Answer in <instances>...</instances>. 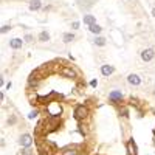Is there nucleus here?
Masks as SVG:
<instances>
[{
	"mask_svg": "<svg viewBox=\"0 0 155 155\" xmlns=\"http://www.w3.org/2000/svg\"><path fill=\"white\" fill-rule=\"evenodd\" d=\"M89 115V110H87V107H84V106H78L75 109V118L76 120H84L85 116Z\"/></svg>",
	"mask_w": 155,
	"mask_h": 155,
	"instance_id": "obj_1",
	"label": "nucleus"
},
{
	"mask_svg": "<svg viewBox=\"0 0 155 155\" xmlns=\"http://www.w3.org/2000/svg\"><path fill=\"white\" fill-rule=\"evenodd\" d=\"M154 56H155V53H154V50H152V48H147V50H143V51H141V59H143L144 62L152 61Z\"/></svg>",
	"mask_w": 155,
	"mask_h": 155,
	"instance_id": "obj_2",
	"label": "nucleus"
},
{
	"mask_svg": "<svg viewBox=\"0 0 155 155\" xmlns=\"http://www.w3.org/2000/svg\"><path fill=\"white\" fill-rule=\"evenodd\" d=\"M19 143H20L22 146H24V147H30V146H31V143H33V138H31V135L25 134V135H22V136H20Z\"/></svg>",
	"mask_w": 155,
	"mask_h": 155,
	"instance_id": "obj_3",
	"label": "nucleus"
},
{
	"mask_svg": "<svg viewBox=\"0 0 155 155\" xmlns=\"http://www.w3.org/2000/svg\"><path fill=\"white\" fill-rule=\"evenodd\" d=\"M61 73H62L64 76H67V78H76V71L73 70V68H70V67L61 68Z\"/></svg>",
	"mask_w": 155,
	"mask_h": 155,
	"instance_id": "obj_4",
	"label": "nucleus"
},
{
	"mask_svg": "<svg viewBox=\"0 0 155 155\" xmlns=\"http://www.w3.org/2000/svg\"><path fill=\"white\" fill-rule=\"evenodd\" d=\"M22 44H24V40L22 39H11L10 40V47L12 48V50H17V48H22Z\"/></svg>",
	"mask_w": 155,
	"mask_h": 155,
	"instance_id": "obj_5",
	"label": "nucleus"
},
{
	"mask_svg": "<svg viewBox=\"0 0 155 155\" xmlns=\"http://www.w3.org/2000/svg\"><path fill=\"white\" fill-rule=\"evenodd\" d=\"M127 82H129L130 85H138L141 82V79H140L138 75H129V78H127Z\"/></svg>",
	"mask_w": 155,
	"mask_h": 155,
	"instance_id": "obj_6",
	"label": "nucleus"
},
{
	"mask_svg": "<svg viewBox=\"0 0 155 155\" xmlns=\"http://www.w3.org/2000/svg\"><path fill=\"white\" fill-rule=\"evenodd\" d=\"M42 8V3H40V0H31L30 2V10L31 11H37Z\"/></svg>",
	"mask_w": 155,
	"mask_h": 155,
	"instance_id": "obj_7",
	"label": "nucleus"
},
{
	"mask_svg": "<svg viewBox=\"0 0 155 155\" xmlns=\"http://www.w3.org/2000/svg\"><path fill=\"white\" fill-rule=\"evenodd\" d=\"M121 98H122V93L121 92H112L110 95H109V99L113 102H116V101H121Z\"/></svg>",
	"mask_w": 155,
	"mask_h": 155,
	"instance_id": "obj_8",
	"label": "nucleus"
},
{
	"mask_svg": "<svg viewBox=\"0 0 155 155\" xmlns=\"http://www.w3.org/2000/svg\"><path fill=\"white\" fill-rule=\"evenodd\" d=\"M113 70H115V68H113L112 65H102L101 67V73L104 76H109V75H112L113 73Z\"/></svg>",
	"mask_w": 155,
	"mask_h": 155,
	"instance_id": "obj_9",
	"label": "nucleus"
},
{
	"mask_svg": "<svg viewBox=\"0 0 155 155\" xmlns=\"http://www.w3.org/2000/svg\"><path fill=\"white\" fill-rule=\"evenodd\" d=\"M127 150H129L130 155H136V146H135V143L132 140L129 141V144H127Z\"/></svg>",
	"mask_w": 155,
	"mask_h": 155,
	"instance_id": "obj_10",
	"label": "nucleus"
},
{
	"mask_svg": "<svg viewBox=\"0 0 155 155\" xmlns=\"http://www.w3.org/2000/svg\"><path fill=\"white\" fill-rule=\"evenodd\" d=\"M89 30L92 31L93 34H99V33H101V31H102V28H101V26H99V25H96V24L90 25V28H89Z\"/></svg>",
	"mask_w": 155,
	"mask_h": 155,
	"instance_id": "obj_11",
	"label": "nucleus"
},
{
	"mask_svg": "<svg viewBox=\"0 0 155 155\" xmlns=\"http://www.w3.org/2000/svg\"><path fill=\"white\" fill-rule=\"evenodd\" d=\"M48 39H50V34L47 33V31H42V33L39 34V40H40V42H47Z\"/></svg>",
	"mask_w": 155,
	"mask_h": 155,
	"instance_id": "obj_12",
	"label": "nucleus"
},
{
	"mask_svg": "<svg viewBox=\"0 0 155 155\" xmlns=\"http://www.w3.org/2000/svg\"><path fill=\"white\" fill-rule=\"evenodd\" d=\"M71 40H75V34L73 33H67V34H64V42H71Z\"/></svg>",
	"mask_w": 155,
	"mask_h": 155,
	"instance_id": "obj_13",
	"label": "nucleus"
},
{
	"mask_svg": "<svg viewBox=\"0 0 155 155\" xmlns=\"http://www.w3.org/2000/svg\"><path fill=\"white\" fill-rule=\"evenodd\" d=\"M84 24H87L89 26L93 25V24H95V17H93V16H85V17H84Z\"/></svg>",
	"mask_w": 155,
	"mask_h": 155,
	"instance_id": "obj_14",
	"label": "nucleus"
},
{
	"mask_svg": "<svg viewBox=\"0 0 155 155\" xmlns=\"http://www.w3.org/2000/svg\"><path fill=\"white\" fill-rule=\"evenodd\" d=\"M95 44L99 45V47H102V45H106V39H104V37H99V36H98V37L95 39Z\"/></svg>",
	"mask_w": 155,
	"mask_h": 155,
	"instance_id": "obj_15",
	"label": "nucleus"
},
{
	"mask_svg": "<svg viewBox=\"0 0 155 155\" xmlns=\"http://www.w3.org/2000/svg\"><path fill=\"white\" fill-rule=\"evenodd\" d=\"M11 30V26L10 25H3L2 26V30H0V31H2V33H8V31H10Z\"/></svg>",
	"mask_w": 155,
	"mask_h": 155,
	"instance_id": "obj_16",
	"label": "nucleus"
},
{
	"mask_svg": "<svg viewBox=\"0 0 155 155\" xmlns=\"http://www.w3.org/2000/svg\"><path fill=\"white\" fill-rule=\"evenodd\" d=\"M37 116V110H33V112H30V115H28V118L30 120H33V118H36Z\"/></svg>",
	"mask_w": 155,
	"mask_h": 155,
	"instance_id": "obj_17",
	"label": "nucleus"
},
{
	"mask_svg": "<svg viewBox=\"0 0 155 155\" xmlns=\"http://www.w3.org/2000/svg\"><path fill=\"white\" fill-rule=\"evenodd\" d=\"M22 154H24V155H31V149L30 147H25L24 150H22Z\"/></svg>",
	"mask_w": 155,
	"mask_h": 155,
	"instance_id": "obj_18",
	"label": "nucleus"
},
{
	"mask_svg": "<svg viewBox=\"0 0 155 155\" xmlns=\"http://www.w3.org/2000/svg\"><path fill=\"white\" fill-rule=\"evenodd\" d=\"M71 28H73V30L79 28V22H73V24H71Z\"/></svg>",
	"mask_w": 155,
	"mask_h": 155,
	"instance_id": "obj_19",
	"label": "nucleus"
},
{
	"mask_svg": "<svg viewBox=\"0 0 155 155\" xmlns=\"http://www.w3.org/2000/svg\"><path fill=\"white\" fill-rule=\"evenodd\" d=\"M90 85H92V87H96V85H98V81H96V79H93L92 82H90Z\"/></svg>",
	"mask_w": 155,
	"mask_h": 155,
	"instance_id": "obj_20",
	"label": "nucleus"
},
{
	"mask_svg": "<svg viewBox=\"0 0 155 155\" xmlns=\"http://www.w3.org/2000/svg\"><path fill=\"white\" fill-rule=\"evenodd\" d=\"M31 39H33V37H31L30 34H28V36H26V37H25V40H26V42H31Z\"/></svg>",
	"mask_w": 155,
	"mask_h": 155,
	"instance_id": "obj_21",
	"label": "nucleus"
},
{
	"mask_svg": "<svg viewBox=\"0 0 155 155\" xmlns=\"http://www.w3.org/2000/svg\"><path fill=\"white\" fill-rule=\"evenodd\" d=\"M152 16H155V8H154V10H152Z\"/></svg>",
	"mask_w": 155,
	"mask_h": 155,
	"instance_id": "obj_22",
	"label": "nucleus"
}]
</instances>
